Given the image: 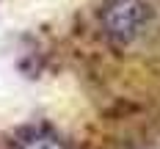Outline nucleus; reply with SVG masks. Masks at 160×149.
Masks as SVG:
<instances>
[{"label": "nucleus", "mask_w": 160, "mask_h": 149, "mask_svg": "<svg viewBox=\"0 0 160 149\" xmlns=\"http://www.w3.org/2000/svg\"><path fill=\"white\" fill-rule=\"evenodd\" d=\"M22 149H64L55 138H47V135H42V138H33V141H28Z\"/></svg>", "instance_id": "f03ea898"}, {"label": "nucleus", "mask_w": 160, "mask_h": 149, "mask_svg": "<svg viewBox=\"0 0 160 149\" xmlns=\"http://www.w3.org/2000/svg\"><path fill=\"white\" fill-rule=\"evenodd\" d=\"M146 19H149V11L141 0H113V3H108V8L102 14L108 39L119 47L132 44L144 33Z\"/></svg>", "instance_id": "f257e3e1"}]
</instances>
